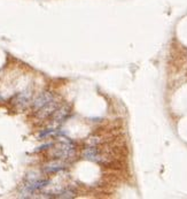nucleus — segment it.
<instances>
[{"instance_id": "obj_1", "label": "nucleus", "mask_w": 187, "mask_h": 199, "mask_svg": "<svg viewBox=\"0 0 187 199\" xmlns=\"http://www.w3.org/2000/svg\"><path fill=\"white\" fill-rule=\"evenodd\" d=\"M51 101H53V95L52 93H49V92H45L43 95H40L38 97V99L35 101V107L36 108H41L44 107L45 105L49 104Z\"/></svg>"}, {"instance_id": "obj_2", "label": "nucleus", "mask_w": 187, "mask_h": 199, "mask_svg": "<svg viewBox=\"0 0 187 199\" xmlns=\"http://www.w3.org/2000/svg\"><path fill=\"white\" fill-rule=\"evenodd\" d=\"M64 167L62 166L61 164H59V162H53V164H48L47 167H46V172L47 173H55V172H59V170H61L63 169Z\"/></svg>"}, {"instance_id": "obj_3", "label": "nucleus", "mask_w": 187, "mask_h": 199, "mask_svg": "<svg viewBox=\"0 0 187 199\" xmlns=\"http://www.w3.org/2000/svg\"><path fill=\"white\" fill-rule=\"evenodd\" d=\"M1 100H2V98H1V97H0V101H1Z\"/></svg>"}]
</instances>
